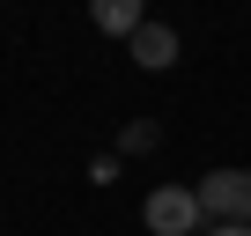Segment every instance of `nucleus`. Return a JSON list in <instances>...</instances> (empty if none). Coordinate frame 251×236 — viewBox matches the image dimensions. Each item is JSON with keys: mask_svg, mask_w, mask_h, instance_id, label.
<instances>
[{"mask_svg": "<svg viewBox=\"0 0 251 236\" xmlns=\"http://www.w3.org/2000/svg\"><path fill=\"white\" fill-rule=\"evenodd\" d=\"M192 192H200L207 221H251V170H207Z\"/></svg>", "mask_w": 251, "mask_h": 236, "instance_id": "obj_2", "label": "nucleus"}, {"mask_svg": "<svg viewBox=\"0 0 251 236\" xmlns=\"http://www.w3.org/2000/svg\"><path fill=\"white\" fill-rule=\"evenodd\" d=\"M89 23H96V37H133L148 23V0H89Z\"/></svg>", "mask_w": 251, "mask_h": 236, "instance_id": "obj_4", "label": "nucleus"}, {"mask_svg": "<svg viewBox=\"0 0 251 236\" xmlns=\"http://www.w3.org/2000/svg\"><path fill=\"white\" fill-rule=\"evenodd\" d=\"M126 52H133V67L163 74V67H177V30L170 23H141L133 37H126Z\"/></svg>", "mask_w": 251, "mask_h": 236, "instance_id": "obj_3", "label": "nucleus"}, {"mask_svg": "<svg viewBox=\"0 0 251 236\" xmlns=\"http://www.w3.org/2000/svg\"><path fill=\"white\" fill-rule=\"evenodd\" d=\"M141 221H148L155 236H207V207H200L192 185H155L148 207H141Z\"/></svg>", "mask_w": 251, "mask_h": 236, "instance_id": "obj_1", "label": "nucleus"}, {"mask_svg": "<svg viewBox=\"0 0 251 236\" xmlns=\"http://www.w3.org/2000/svg\"><path fill=\"white\" fill-rule=\"evenodd\" d=\"M207 236H251V221H207Z\"/></svg>", "mask_w": 251, "mask_h": 236, "instance_id": "obj_6", "label": "nucleus"}, {"mask_svg": "<svg viewBox=\"0 0 251 236\" xmlns=\"http://www.w3.org/2000/svg\"><path fill=\"white\" fill-rule=\"evenodd\" d=\"M163 141V126H155V118H126V126H118V155H148Z\"/></svg>", "mask_w": 251, "mask_h": 236, "instance_id": "obj_5", "label": "nucleus"}]
</instances>
